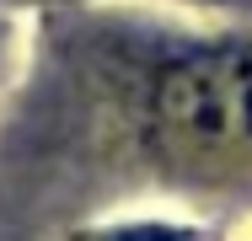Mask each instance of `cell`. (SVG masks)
<instances>
[{"label":"cell","instance_id":"obj_1","mask_svg":"<svg viewBox=\"0 0 252 241\" xmlns=\"http://www.w3.org/2000/svg\"><path fill=\"white\" fill-rule=\"evenodd\" d=\"M161 123L209 161H252V54L177 64L161 81Z\"/></svg>","mask_w":252,"mask_h":241},{"label":"cell","instance_id":"obj_2","mask_svg":"<svg viewBox=\"0 0 252 241\" xmlns=\"http://www.w3.org/2000/svg\"><path fill=\"white\" fill-rule=\"evenodd\" d=\"M118 241H183V236H172V231H156V225H145V231H129V236H118Z\"/></svg>","mask_w":252,"mask_h":241}]
</instances>
